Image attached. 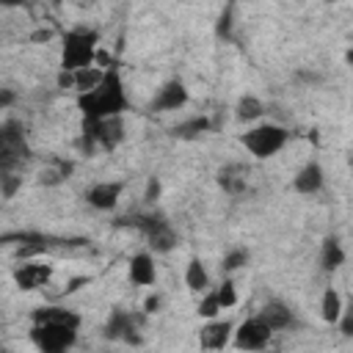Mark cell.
Returning <instances> with one entry per match:
<instances>
[{
  "mask_svg": "<svg viewBox=\"0 0 353 353\" xmlns=\"http://www.w3.org/2000/svg\"><path fill=\"white\" fill-rule=\"evenodd\" d=\"M287 138H290V132H287L284 127H279V124H262V127L248 130L240 141H243V146H245L254 157L265 160V157L276 154V152L287 143Z\"/></svg>",
  "mask_w": 353,
  "mask_h": 353,
  "instance_id": "5b68a950",
  "label": "cell"
},
{
  "mask_svg": "<svg viewBox=\"0 0 353 353\" xmlns=\"http://www.w3.org/2000/svg\"><path fill=\"white\" fill-rule=\"evenodd\" d=\"M88 281H91L88 276H77V279H72V281L66 284V290H63V292L69 295V292H74V290H80V287H83V284H88Z\"/></svg>",
  "mask_w": 353,
  "mask_h": 353,
  "instance_id": "836d02e7",
  "label": "cell"
},
{
  "mask_svg": "<svg viewBox=\"0 0 353 353\" xmlns=\"http://www.w3.org/2000/svg\"><path fill=\"white\" fill-rule=\"evenodd\" d=\"M160 309V298L157 295H149L146 301H143V314H154Z\"/></svg>",
  "mask_w": 353,
  "mask_h": 353,
  "instance_id": "1f68e13d",
  "label": "cell"
},
{
  "mask_svg": "<svg viewBox=\"0 0 353 353\" xmlns=\"http://www.w3.org/2000/svg\"><path fill=\"white\" fill-rule=\"evenodd\" d=\"M30 339L41 353H66L77 342V328L66 325H33Z\"/></svg>",
  "mask_w": 353,
  "mask_h": 353,
  "instance_id": "ba28073f",
  "label": "cell"
},
{
  "mask_svg": "<svg viewBox=\"0 0 353 353\" xmlns=\"http://www.w3.org/2000/svg\"><path fill=\"white\" fill-rule=\"evenodd\" d=\"M245 168H240V165H226L221 174H218V182H221V188L226 190V193H243L245 190Z\"/></svg>",
  "mask_w": 353,
  "mask_h": 353,
  "instance_id": "d6986e66",
  "label": "cell"
},
{
  "mask_svg": "<svg viewBox=\"0 0 353 353\" xmlns=\"http://www.w3.org/2000/svg\"><path fill=\"white\" fill-rule=\"evenodd\" d=\"M58 88H74V77H72V72H58Z\"/></svg>",
  "mask_w": 353,
  "mask_h": 353,
  "instance_id": "4dcf8cb0",
  "label": "cell"
},
{
  "mask_svg": "<svg viewBox=\"0 0 353 353\" xmlns=\"http://www.w3.org/2000/svg\"><path fill=\"white\" fill-rule=\"evenodd\" d=\"M248 262V251L245 248H234V251H229L226 256H223V262H221V268L226 270V273H232V270H237V268H243Z\"/></svg>",
  "mask_w": 353,
  "mask_h": 353,
  "instance_id": "484cf974",
  "label": "cell"
},
{
  "mask_svg": "<svg viewBox=\"0 0 353 353\" xmlns=\"http://www.w3.org/2000/svg\"><path fill=\"white\" fill-rule=\"evenodd\" d=\"M121 138H124L121 116L99 119V121H88V119H85V121H83V135H80V149H83V152H94V146L116 149Z\"/></svg>",
  "mask_w": 353,
  "mask_h": 353,
  "instance_id": "3957f363",
  "label": "cell"
},
{
  "mask_svg": "<svg viewBox=\"0 0 353 353\" xmlns=\"http://www.w3.org/2000/svg\"><path fill=\"white\" fill-rule=\"evenodd\" d=\"M33 41H50L52 39V30H47V28H41V30H36L33 36H30Z\"/></svg>",
  "mask_w": 353,
  "mask_h": 353,
  "instance_id": "d590c367",
  "label": "cell"
},
{
  "mask_svg": "<svg viewBox=\"0 0 353 353\" xmlns=\"http://www.w3.org/2000/svg\"><path fill=\"white\" fill-rule=\"evenodd\" d=\"M14 102V91H8V88H0V108H8Z\"/></svg>",
  "mask_w": 353,
  "mask_h": 353,
  "instance_id": "e575fe53",
  "label": "cell"
},
{
  "mask_svg": "<svg viewBox=\"0 0 353 353\" xmlns=\"http://www.w3.org/2000/svg\"><path fill=\"white\" fill-rule=\"evenodd\" d=\"M157 196H160V179H157V176H152V179H149V185H146V193H143V199L152 204Z\"/></svg>",
  "mask_w": 353,
  "mask_h": 353,
  "instance_id": "f546056e",
  "label": "cell"
},
{
  "mask_svg": "<svg viewBox=\"0 0 353 353\" xmlns=\"http://www.w3.org/2000/svg\"><path fill=\"white\" fill-rule=\"evenodd\" d=\"M232 336V323L229 320H210L207 325L199 328V345L204 350H221L229 345Z\"/></svg>",
  "mask_w": 353,
  "mask_h": 353,
  "instance_id": "8fae6325",
  "label": "cell"
},
{
  "mask_svg": "<svg viewBox=\"0 0 353 353\" xmlns=\"http://www.w3.org/2000/svg\"><path fill=\"white\" fill-rule=\"evenodd\" d=\"M143 317H146V314L127 312V309H113V312H110V320L105 323L102 336H105V339H121V342H127V345H141V342H143V336H141Z\"/></svg>",
  "mask_w": 353,
  "mask_h": 353,
  "instance_id": "8992f818",
  "label": "cell"
},
{
  "mask_svg": "<svg viewBox=\"0 0 353 353\" xmlns=\"http://www.w3.org/2000/svg\"><path fill=\"white\" fill-rule=\"evenodd\" d=\"M30 317H33V325H66V328L80 325V314L63 306H41V309H33Z\"/></svg>",
  "mask_w": 353,
  "mask_h": 353,
  "instance_id": "7c38bea8",
  "label": "cell"
},
{
  "mask_svg": "<svg viewBox=\"0 0 353 353\" xmlns=\"http://www.w3.org/2000/svg\"><path fill=\"white\" fill-rule=\"evenodd\" d=\"M234 334V345L240 347V350H262L268 342H270V328L265 325V323H259L256 317H248L237 331H232Z\"/></svg>",
  "mask_w": 353,
  "mask_h": 353,
  "instance_id": "9c48e42d",
  "label": "cell"
},
{
  "mask_svg": "<svg viewBox=\"0 0 353 353\" xmlns=\"http://www.w3.org/2000/svg\"><path fill=\"white\" fill-rule=\"evenodd\" d=\"M121 190H124L121 182H99V185H94L85 193V199H88V204L94 210H113L116 201H119V196H121Z\"/></svg>",
  "mask_w": 353,
  "mask_h": 353,
  "instance_id": "9a60e30c",
  "label": "cell"
},
{
  "mask_svg": "<svg viewBox=\"0 0 353 353\" xmlns=\"http://www.w3.org/2000/svg\"><path fill=\"white\" fill-rule=\"evenodd\" d=\"M210 127H212V121H210L207 116H193V119L176 124V127H174V135H176V138H196V135L207 132Z\"/></svg>",
  "mask_w": 353,
  "mask_h": 353,
  "instance_id": "7402d4cb",
  "label": "cell"
},
{
  "mask_svg": "<svg viewBox=\"0 0 353 353\" xmlns=\"http://www.w3.org/2000/svg\"><path fill=\"white\" fill-rule=\"evenodd\" d=\"M215 298H218V306H221V309H226V306H234V303H237V292H234V281H232V279H226V281H221V287L215 290Z\"/></svg>",
  "mask_w": 353,
  "mask_h": 353,
  "instance_id": "d4e9b609",
  "label": "cell"
},
{
  "mask_svg": "<svg viewBox=\"0 0 353 353\" xmlns=\"http://www.w3.org/2000/svg\"><path fill=\"white\" fill-rule=\"evenodd\" d=\"M273 353H279V350H273Z\"/></svg>",
  "mask_w": 353,
  "mask_h": 353,
  "instance_id": "74e56055",
  "label": "cell"
},
{
  "mask_svg": "<svg viewBox=\"0 0 353 353\" xmlns=\"http://www.w3.org/2000/svg\"><path fill=\"white\" fill-rule=\"evenodd\" d=\"M77 108L83 110V116H85L88 121L121 116V113L130 108V102H127V97H124V85H121L119 72H116V69H105L102 83H99L94 91L77 97Z\"/></svg>",
  "mask_w": 353,
  "mask_h": 353,
  "instance_id": "6da1fadb",
  "label": "cell"
},
{
  "mask_svg": "<svg viewBox=\"0 0 353 353\" xmlns=\"http://www.w3.org/2000/svg\"><path fill=\"white\" fill-rule=\"evenodd\" d=\"M72 77H74V88H77L80 94H88V91H94V88L102 83V77H105V69H97V66H85V69H77V72H72Z\"/></svg>",
  "mask_w": 353,
  "mask_h": 353,
  "instance_id": "ac0fdd59",
  "label": "cell"
},
{
  "mask_svg": "<svg viewBox=\"0 0 353 353\" xmlns=\"http://www.w3.org/2000/svg\"><path fill=\"white\" fill-rule=\"evenodd\" d=\"M262 113H265V105L259 102V97H254V94H243V97H240V102H237V119L254 121V119H259Z\"/></svg>",
  "mask_w": 353,
  "mask_h": 353,
  "instance_id": "cb8c5ba5",
  "label": "cell"
},
{
  "mask_svg": "<svg viewBox=\"0 0 353 353\" xmlns=\"http://www.w3.org/2000/svg\"><path fill=\"white\" fill-rule=\"evenodd\" d=\"M254 317H256L259 323H265L270 331H281V328H290V325L295 323L292 309H290L287 303H281V301H270V303H265Z\"/></svg>",
  "mask_w": 353,
  "mask_h": 353,
  "instance_id": "4fadbf2b",
  "label": "cell"
},
{
  "mask_svg": "<svg viewBox=\"0 0 353 353\" xmlns=\"http://www.w3.org/2000/svg\"><path fill=\"white\" fill-rule=\"evenodd\" d=\"M132 226L146 234L154 254H168L176 245V234H174V229L168 226V221L163 215H135Z\"/></svg>",
  "mask_w": 353,
  "mask_h": 353,
  "instance_id": "52a82bcc",
  "label": "cell"
},
{
  "mask_svg": "<svg viewBox=\"0 0 353 353\" xmlns=\"http://www.w3.org/2000/svg\"><path fill=\"white\" fill-rule=\"evenodd\" d=\"M154 259L149 256V254H135L132 259H130V279H132V284H141V287H149V284H154Z\"/></svg>",
  "mask_w": 353,
  "mask_h": 353,
  "instance_id": "e0dca14e",
  "label": "cell"
},
{
  "mask_svg": "<svg viewBox=\"0 0 353 353\" xmlns=\"http://www.w3.org/2000/svg\"><path fill=\"white\" fill-rule=\"evenodd\" d=\"M52 279V268L44 262H25L14 270V281L19 290H39Z\"/></svg>",
  "mask_w": 353,
  "mask_h": 353,
  "instance_id": "30bf717a",
  "label": "cell"
},
{
  "mask_svg": "<svg viewBox=\"0 0 353 353\" xmlns=\"http://www.w3.org/2000/svg\"><path fill=\"white\" fill-rule=\"evenodd\" d=\"M320 314L325 323H339V314H342V298L336 290H325L323 292V303H320Z\"/></svg>",
  "mask_w": 353,
  "mask_h": 353,
  "instance_id": "44dd1931",
  "label": "cell"
},
{
  "mask_svg": "<svg viewBox=\"0 0 353 353\" xmlns=\"http://www.w3.org/2000/svg\"><path fill=\"white\" fill-rule=\"evenodd\" d=\"M185 102H188V88H185L179 80H168V83L160 88V94L152 99V110L165 113V110H176V108H182Z\"/></svg>",
  "mask_w": 353,
  "mask_h": 353,
  "instance_id": "5bb4252c",
  "label": "cell"
},
{
  "mask_svg": "<svg viewBox=\"0 0 353 353\" xmlns=\"http://www.w3.org/2000/svg\"><path fill=\"white\" fill-rule=\"evenodd\" d=\"M0 353H11V350H0Z\"/></svg>",
  "mask_w": 353,
  "mask_h": 353,
  "instance_id": "8d00e7d4",
  "label": "cell"
},
{
  "mask_svg": "<svg viewBox=\"0 0 353 353\" xmlns=\"http://www.w3.org/2000/svg\"><path fill=\"white\" fill-rule=\"evenodd\" d=\"M339 320H342V334L350 336V334H353V314H350V312H342Z\"/></svg>",
  "mask_w": 353,
  "mask_h": 353,
  "instance_id": "d6a6232c",
  "label": "cell"
},
{
  "mask_svg": "<svg viewBox=\"0 0 353 353\" xmlns=\"http://www.w3.org/2000/svg\"><path fill=\"white\" fill-rule=\"evenodd\" d=\"M28 157H30V149L25 141V127L19 121H6L0 127V174H8Z\"/></svg>",
  "mask_w": 353,
  "mask_h": 353,
  "instance_id": "277c9868",
  "label": "cell"
},
{
  "mask_svg": "<svg viewBox=\"0 0 353 353\" xmlns=\"http://www.w3.org/2000/svg\"><path fill=\"white\" fill-rule=\"evenodd\" d=\"M99 33L94 28H74L63 36V52H61V69L77 72L85 66H94Z\"/></svg>",
  "mask_w": 353,
  "mask_h": 353,
  "instance_id": "7a4b0ae2",
  "label": "cell"
},
{
  "mask_svg": "<svg viewBox=\"0 0 353 353\" xmlns=\"http://www.w3.org/2000/svg\"><path fill=\"white\" fill-rule=\"evenodd\" d=\"M232 11H234V8L226 6V8H223V17H218V33H221V36H229V28H232Z\"/></svg>",
  "mask_w": 353,
  "mask_h": 353,
  "instance_id": "f1b7e54d",
  "label": "cell"
},
{
  "mask_svg": "<svg viewBox=\"0 0 353 353\" xmlns=\"http://www.w3.org/2000/svg\"><path fill=\"white\" fill-rule=\"evenodd\" d=\"M19 176H11V174H3L0 176V190H3V196H14L17 193V188H19Z\"/></svg>",
  "mask_w": 353,
  "mask_h": 353,
  "instance_id": "83f0119b",
  "label": "cell"
},
{
  "mask_svg": "<svg viewBox=\"0 0 353 353\" xmlns=\"http://www.w3.org/2000/svg\"><path fill=\"white\" fill-rule=\"evenodd\" d=\"M218 312H221V306H218V298H215V290H212V292H207V295H204V301L199 303V314L212 320Z\"/></svg>",
  "mask_w": 353,
  "mask_h": 353,
  "instance_id": "4316f807",
  "label": "cell"
},
{
  "mask_svg": "<svg viewBox=\"0 0 353 353\" xmlns=\"http://www.w3.org/2000/svg\"><path fill=\"white\" fill-rule=\"evenodd\" d=\"M185 284H188L193 292L207 290L210 276H207V270H204V265H201L199 259H190V262H188V270H185Z\"/></svg>",
  "mask_w": 353,
  "mask_h": 353,
  "instance_id": "603a6c76",
  "label": "cell"
},
{
  "mask_svg": "<svg viewBox=\"0 0 353 353\" xmlns=\"http://www.w3.org/2000/svg\"><path fill=\"white\" fill-rule=\"evenodd\" d=\"M342 262H345V251H342L339 240H336V237H328V240L323 243V254H320V268H323V270H336V268H339Z\"/></svg>",
  "mask_w": 353,
  "mask_h": 353,
  "instance_id": "ffe728a7",
  "label": "cell"
},
{
  "mask_svg": "<svg viewBox=\"0 0 353 353\" xmlns=\"http://www.w3.org/2000/svg\"><path fill=\"white\" fill-rule=\"evenodd\" d=\"M292 188H295L298 193H317V190L323 188V168H320L317 163H306V165L295 174Z\"/></svg>",
  "mask_w": 353,
  "mask_h": 353,
  "instance_id": "2e32d148",
  "label": "cell"
}]
</instances>
